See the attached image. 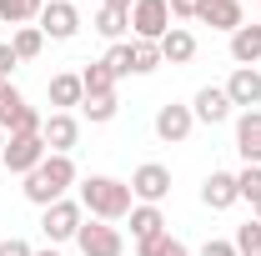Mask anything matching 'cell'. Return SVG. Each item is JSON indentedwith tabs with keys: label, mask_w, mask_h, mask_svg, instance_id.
Here are the masks:
<instances>
[{
	"label": "cell",
	"mask_w": 261,
	"mask_h": 256,
	"mask_svg": "<svg viewBox=\"0 0 261 256\" xmlns=\"http://www.w3.org/2000/svg\"><path fill=\"white\" fill-rule=\"evenodd\" d=\"M251 221H261V201H256V206H251Z\"/></svg>",
	"instance_id": "37"
},
{
	"label": "cell",
	"mask_w": 261,
	"mask_h": 256,
	"mask_svg": "<svg viewBox=\"0 0 261 256\" xmlns=\"http://www.w3.org/2000/svg\"><path fill=\"white\" fill-rule=\"evenodd\" d=\"M136 256H191V251H186V241H176V236L166 231V236H156V241H141Z\"/></svg>",
	"instance_id": "27"
},
{
	"label": "cell",
	"mask_w": 261,
	"mask_h": 256,
	"mask_svg": "<svg viewBox=\"0 0 261 256\" xmlns=\"http://www.w3.org/2000/svg\"><path fill=\"white\" fill-rule=\"evenodd\" d=\"M81 111H86V121H96V126H106V121H116L121 100H116V91H111V96H86V100H81Z\"/></svg>",
	"instance_id": "24"
},
{
	"label": "cell",
	"mask_w": 261,
	"mask_h": 256,
	"mask_svg": "<svg viewBox=\"0 0 261 256\" xmlns=\"http://www.w3.org/2000/svg\"><path fill=\"white\" fill-rule=\"evenodd\" d=\"M45 156H50V151H45V141H40V136H5L0 166H5L10 176H31V171H35Z\"/></svg>",
	"instance_id": "4"
},
{
	"label": "cell",
	"mask_w": 261,
	"mask_h": 256,
	"mask_svg": "<svg viewBox=\"0 0 261 256\" xmlns=\"http://www.w3.org/2000/svg\"><path fill=\"white\" fill-rule=\"evenodd\" d=\"M130 56H136V75H151L161 65V45L156 40H130Z\"/></svg>",
	"instance_id": "28"
},
{
	"label": "cell",
	"mask_w": 261,
	"mask_h": 256,
	"mask_svg": "<svg viewBox=\"0 0 261 256\" xmlns=\"http://www.w3.org/2000/svg\"><path fill=\"white\" fill-rule=\"evenodd\" d=\"M236 191H241V201L256 206L261 201V166H241V171H236Z\"/></svg>",
	"instance_id": "30"
},
{
	"label": "cell",
	"mask_w": 261,
	"mask_h": 256,
	"mask_svg": "<svg viewBox=\"0 0 261 256\" xmlns=\"http://www.w3.org/2000/svg\"><path fill=\"white\" fill-rule=\"evenodd\" d=\"M196 20L201 25H211V31H241L246 20H241V0H196Z\"/></svg>",
	"instance_id": "11"
},
{
	"label": "cell",
	"mask_w": 261,
	"mask_h": 256,
	"mask_svg": "<svg viewBox=\"0 0 261 256\" xmlns=\"http://www.w3.org/2000/svg\"><path fill=\"white\" fill-rule=\"evenodd\" d=\"M241 201V191H236V176L231 171H211L206 181H201V206H211V211H231Z\"/></svg>",
	"instance_id": "14"
},
{
	"label": "cell",
	"mask_w": 261,
	"mask_h": 256,
	"mask_svg": "<svg viewBox=\"0 0 261 256\" xmlns=\"http://www.w3.org/2000/svg\"><path fill=\"white\" fill-rule=\"evenodd\" d=\"M201 256H236V246H231V241H206Z\"/></svg>",
	"instance_id": "35"
},
{
	"label": "cell",
	"mask_w": 261,
	"mask_h": 256,
	"mask_svg": "<svg viewBox=\"0 0 261 256\" xmlns=\"http://www.w3.org/2000/svg\"><path fill=\"white\" fill-rule=\"evenodd\" d=\"M40 126H45V116H40L35 106H20V116L10 121V131H5V136H40Z\"/></svg>",
	"instance_id": "31"
},
{
	"label": "cell",
	"mask_w": 261,
	"mask_h": 256,
	"mask_svg": "<svg viewBox=\"0 0 261 256\" xmlns=\"http://www.w3.org/2000/svg\"><path fill=\"white\" fill-rule=\"evenodd\" d=\"M191 126H196V116H191V106H161L156 111V136H161L166 146H181L186 136H191Z\"/></svg>",
	"instance_id": "12"
},
{
	"label": "cell",
	"mask_w": 261,
	"mask_h": 256,
	"mask_svg": "<svg viewBox=\"0 0 261 256\" xmlns=\"http://www.w3.org/2000/svg\"><path fill=\"white\" fill-rule=\"evenodd\" d=\"M231 61H236V65H256L261 61V25L231 31Z\"/></svg>",
	"instance_id": "19"
},
{
	"label": "cell",
	"mask_w": 261,
	"mask_h": 256,
	"mask_svg": "<svg viewBox=\"0 0 261 256\" xmlns=\"http://www.w3.org/2000/svg\"><path fill=\"white\" fill-rule=\"evenodd\" d=\"M96 31L116 45V40L130 31V10H111V5H100V10H96Z\"/></svg>",
	"instance_id": "22"
},
{
	"label": "cell",
	"mask_w": 261,
	"mask_h": 256,
	"mask_svg": "<svg viewBox=\"0 0 261 256\" xmlns=\"http://www.w3.org/2000/svg\"><path fill=\"white\" fill-rule=\"evenodd\" d=\"M40 10H45V0H0V20L5 25H35L40 20Z\"/></svg>",
	"instance_id": "20"
},
{
	"label": "cell",
	"mask_w": 261,
	"mask_h": 256,
	"mask_svg": "<svg viewBox=\"0 0 261 256\" xmlns=\"http://www.w3.org/2000/svg\"><path fill=\"white\" fill-rule=\"evenodd\" d=\"M81 86H86V96H111V91H116V75H111L106 61H91L81 70Z\"/></svg>",
	"instance_id": "21"
},
{
	"label": "cell",
	"mask_w": 261,
	"mask_h": 256,
	"mask_svg": "<svg viewBox=\"0 0 261 256\" xmlns=\"http://www.w3.org/2000/svg\"><path fill=\"white\" fill-rule=\"evenodd\" d=\"M231 246H236V256H261V221H246V226H236Z\"/></svg>",
	"instance_id": "26"
},
{
	"label": "cell",
	"mask_w": 261,
	"mask_h": 256,
	"mask_svg": "<svg viewBox=\"0 0 261 256\" xmlns=\"http://www.w3.org/2000/svg\"><path fill=\"white\" fill-rule=\"evenodd\" d=\"M15 65H20V56H15L10 45H0V81H10V75H15Z\"/></svg>",
	"instance_id": "34"
},
{
	"label": "cell",
	"mask_w": 261,
	"mask_h": 256,
	"mask_svg": "<svg viewBox=\"0 0 261 256\" xmlns=\"http://www.w3.org/2000/svg\"><path fill=\"white\" fill-rule=\"evenodd\" d=\"M45 100H50L56 111H70V106H81V100H86L81 70H61V75H50V86H45Z\"/></svg>",
	"instance_id": "16"
},
{
	"label": "cell",
	"mask_w": 261,
	"mask_h": 256,
	"mask_svg": "<svg viewBox=\"0 0 261 256\" xmlns=\"http://www.w3.org/2000/svg\"><path fill=\"white\" fill-rule=\"evenodd\" d=\"M156 236H166V216H161V206H130V241L141 246V241H156Z\"/></svg>",
	"instance_id": "17"
},
{
	"label": "cell",
	"mask_w": 261,
	"mask_h": 256,
	"mask_svg": "<svg viewBox=\"0 0 261 256\" xmlns=\"http://www.w3.org/2000/svg\"><path fill=\"white\" fill-rule=\"evenodd\" d=\"M35 256H61V251H56V246H45V251H35Z\"/></svg>",
	"instance_id": "38"
},
{
	"label": "cell",
	"mask_w": 261,
	"mask_h": 256,
	"mask_svg": "<svg viewBox=\"0 0 261 256\" xmlns=\"http://www.w3.org/2000/svg\"><path fill=\"white\" fill-rule=\"evenodd\" d=\"M0 256H35V251H31L25 236H5V241H0Z\"/></svg>",
	"instance_id": "33"
},
{
	"label": "cell",
	"mask_w": 261,
	"mask_h": 256,
	"mask_svg": "<svg viewBox=\"0 0 261 256\" xmlns=\"http://www.w3.org/2000/svg\"><path fill=\"white\" fill-rule=\"evenodd\" d=\"M10 50H15L20 61H35V56L45 50V35H40V25H20V31H15V40H10Z\"/></svg>",
	"instance_id": "23"
},
{
	"label": "cell",
	"mask_w": 261,
	"mask_h": 256,
	"mask_svg": "<svg viewBox=\"0 0 261 256\" xmlns=\"http://www.w3.org/2000/svg\"><path fill=\"white\" fill-rule=\"evenodd\" d=\"M96 221H126L130 206H136V196H130V181H116V176H86L81 181V196H75Z\"/></svg>",
	"instance_id": "1"
},
{
	"label": "cell",
	"mask_w": 261,
	"mask_h": 256,
	"mask_svg": "<svg viewBox=\"0 0 261 256\" xmlns=\"http://www.w3.org/2000/svg\"><path fill=\"white\" fill-rule=\"evenodd\" d=\"M100 5H111V10H130L136 0H100Z\"/></svg>",
	"instance_id": "36"
},
{
	"label": "cell",
	"mask_w": 261,
	"mask_h": 256,
	"mask_svg": "<svg viewBox=\"0 0 261 256\" xmlns=\"http://www.w3.org/2000/svg\"><path fill=\"white\" fill-rule=\"evenodd\" d=\"M86 226V206L81 201H70V196H61L56 206H45L40 211V231H45V241L50 246H61V241H75V231Z\"/></svg>",
	"instance_id": "3"
},
{
	"label": "cell",
	"mask_w": 261,
	"mask_h": 256,
	"mask_svg": "<svg viewBox=\"0 0 261 256\" xmlns=\"http://www.w3.org/2000/svg\"><path fill=\"white\" fill-rule=\"evenodd\" d=\"M196 56V35L186 31V25H171V31L161 35V61L166 65H186Z\"/></svg>",
	"instance_id": "18"
},
{
	"label": "cell",
	"mask_w": 261,
	"mask_h": 256,
	"mask_svg": "<svg viewBox=\"0 0 261 256\" xmlns=\"http://www.w3.org/2000/svg\"><path fill=\"white\" fill-rule=\"evenodd\" d=\"M226 96H231V106H241V111H256L261 106V70L256 65H236L231 81H226Z\"/></svg>",
	"instance_id": "13"
},
{
	"label": "cell",
	"mask_w": 261,
	"mask_h": 256,
	"mask_svg": "<svg viewBox=\"0 0 261 256\" xmlns=\"http://www.w3.org/2000/svg\"><path fill=\"white\" fill-rule=\"evenodd\" d=\"M100 61L111 65V75H116V81H121V75H136V56H130V40H116V45H111V50H106Z\"/></svg>",
	"instance_id": "25"
},
{
	"label": "cell",
	"mask_w": 261,
	"mask_h": 256,
	"mask_svg": "<svg viewBox=\"0 0 261 256\" xmlns=\"http://www.w3.org/2000/svg\"><path fill=\"white\" fill-rule=\"evenodd\" d=\"M40 141H45V151L70 156V151H75V141H81V121H75L70 111H50V116H45V126H40Z\"/></svg>",
	"instance_id": "9"
},
{
	"label": "cell",
	"mask_w": 261,
	"mask_h": 256,
	"mask_svg": "<svg viewBox=\"0 0 261 256\" xmlns=\"http://www.w3.org/2000/svg\"><path fill=\"white\" fill-rule=\"evenodd\" d=\"M75 246H81V256H121L126 251L121 231H116L111 221H86L81 231H75Z\"/></svg>",
	"instance_id": "8"
},
{
	"label": "cell",
	"mask_w": 261,
	"mask_h": 256,
	"mask_svg": "<svg viewBox=\"0 0 261 256\" xmlns=\"http://www.w3.org/2000/svg\"><path fill=\"white\" fill-rule=\"evenodd\" d=\"M40 35L45 40H75L81 31V5L75 0H45V10H40Z\"/></svg>",
	"instance_id": "7"
},
{
	"label": "cell",
	"mask_w": 261,
	"mask_h": 256,
	"mask_svg": "<svg viewBox=\"0 0 261 256\" xmlns=\"http://www.w3.org/2000/svg\"><path fill=\"white\" fill-rule=\"evenodd\" d=\"M20 106H25V96H20L10 81H0V131H10V121L20 116Z\"/></svg>",
	"instance_id": "29"
},
{
	"label": "cell",
	"mask_w": 261,
	"mask_h": 256,
	"mask_svg": "<svg viewBox=\"0 0 261 256\" xmlns=\"http://www.w3.org/2000/svg\"><path fill=\"white\" fill-rule=\"evenodd\" d=\"M236 151L246 166H261V111H241L236 116Z\"/></svg>",
	"instance_id": "15"
},
{
	"label": "cell",
	"mask_w": 261,
	"mask_h": 256,
	"mask_svg": "<svg viewBox=\"0 0 261 256\" xmlns=\"http://www.w3.org/2000/svg\"><path fill=\"white\" fill-rule=\"evenodd\" d=\"M0 151H5V131H0Z\"/></svg>",
	"instance_id": "39"
},
{
	"label": "cell",
	"mask_w": 261,
	"mask_h": 256,
	"mask_svg": "<svg viewBox=\"0 0 261 256\" xmlns=\"http://www.w3.org/2000/svg\"><path fill=\"white\" fill-rule=\"evenodd\" d=\"M231 111H236V106H231L226 86H201V91H196V100H191V116L201 121V126H221Z\"/></svg>",
	"instance_id": "10"
},
{
	"label": "cell",
	"mask_w": 261,
	"mask_h": 256,
	"mask_svg": "<svg viewBox=\"0 0 261 256\" xmlns=\"http://www.w3.org/2000/svg\"><path fill=\"white\" fill-rule=\"evenodd\" d=\"M75 181H81V176H75V161L50 151V156L40 161L31 176H25V186H20V191H25V201H31V206H40V211H45V206H56V201H61Z\"/></svg>",
	"instance_id": "2"
},
{
	"label": "cell",
	"mask_w": 261,
	"mask_h": 256,
	"mask_svg": "<svg viewBox=\"0 0 261 256\" xmlns=\"http://www.w3.org/2000/svg\"><path fill=\"white\" fill-rule=\"evenodd\" d=\"M166 5H171V20H176V25L196 20V0H166Z\"/></svg>",
	"instance_id": "32"
},
{
	"label": "cell",
	"mask_w": 261,
	"mask_h": 256,
	"mask_svg": "<svg viewBox=\"0 0 261 256\" xmlns=\"http://www.w3.org/2000/svg\"><path fill=\"white\" fill-rule=\"evenodd\" d=\"M75 5H81V0H75Z\"/></svg>",
	"instance_id": "40"
},
{
	"label": "cell",
	"mask_w": 261,
	"mask_h": 256,
	"mask_svg": "<svg viewBox=\"0 0 261 256\" xmlns=\"http://www.w3.org/2000/svg\"><path fill=\"white\" fill-rule=\"evenodd\" d=\"M176 20H171V5L166 0H136L130 5V31H136V40H156L161 45V35L171 31Z\"/></svg>",
	"instance_id": "5"
},
{
	"label": "cell",
	"mask_w": 261,
	"mask_h": 256,
	"mask_svg": "<svg viewBox=\"0 0 261 256\" xmlns=\"http://www.w3.org/2000/svg\"><path fill=\"white\" fill-rule=\"evenodd\" d=\"M130 196H136L141 206H161L166 196H171V171H166L161 161L136 166V171H130Z\"/></svg>",
	"instance_id": "6"
}]
</instances>
